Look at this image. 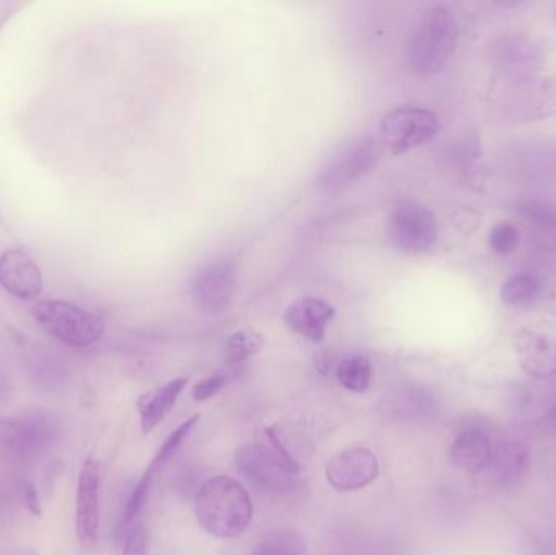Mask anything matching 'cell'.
<instances>
[{"instance_id": "cell-1", "label": "cell", "mask_w": 556, "mask_h": 555, "mask_svg": "<svg viewBox=\"0 0 556 555\" xmlns=\"http://www.w3.org/2000/svg\"><path fill=\"white\" fill-rule=\"evenodd\" d=\"M254 507L243 484L228 476L208 479L195 499L199 525L212 537L233 540L253 521Z\"/></svg>"}, {"instance_id": "cell-2", "label": "cell", "mask_w": 556, "mask_h": 555, "mask_svg": "<svg viewBox=\"0 0 556 555\" xmlns=\"http://www.w3.org/2000/svg\"><path fill=\"white\" fill-rule=\"evenodd\" d=\"M61 436V420L46 411L0 419V463L25 468L41 459Z\"/></svg>"}, {"instance_id": "cell-3", "label": "cell", "mask_w": 556, "mask_h": 555, "mask_svg": "<svg viewBox=\"0 0 556 555\" xmlns=\"http://www.w3.org/2000/svg\"><path fill=\"white\" fill-rule=\"evenodd\" d=\"M457 39L459 25L453 10L441 3L431 7L420 16L408 39V64L417 74H438L453 58Z\"/></svg>"}, {"instance_id": "cell-4", "label": "cell", "mask_w": 556, "mask_h": 555, "mask_svg": "<svg viewBox=\"0 0 556 555\" xmlns=\"http://www.w3.org/2000/svg\"><path fill=\"white\" fill-rule=\"evenodd\" d=\"M237 468L253 484L269 491H287L296 484L300 463L277 430H267V443H248L237 452Z\"/></svg>"}, {"instance_id": "cell-5", "label": "cell", "mask_w": 556, "mask_h": 555, "mask_svg": "<svg viewBox=\"0 0 556 555\" xmlns=\"http://www.w3.org/2000/svg\"><path fill=\"white\" fill-rule=\"evenodd\" d=\"M379 149L375 137L356 136L339 147L320 166L316 182L320 191L339 194L371 173L378 165Z\"/></svg>"}, {"instance_id": "cell-6", "label": "cell", "mask_w": 556, "mask_h": 555, "mask_svg": "<svg viewBox=\"0 0 556 555\" xmlns=\"http://www.w3.org/2000/svg\"><path fill=\"white\" fill-rule=\"evenodd\" d=\"M33 315L48 335L71 348H90L100 341L104 332L100 316L61 300L38 303L33 308Z\"/></svg>"}, {"instance_id": "cell-7", "label": "cell", "mask_w": 556, "mask_h": 555, "mask_svg": "<svg viewBox=\"0 0 556 555\" xmlns=\"http://www.w3.org/2000/svg\"><path fill=\"white\" fill-rule=\"evenodd\" d=\"M440 227L437 215L418 201H401L389 218V237L402 253L421 254L437 244Z\"/></svg>"}, {"instance_id": "cell-8", "label": "cell", "mask_w": 556, "mask_h": 555, "mask_svg": "<svg viewBox=\"0 0 556 555\" xmlns=\"http://www.w3.org/2000/svg\"><path fill=\"white\" fill-rule=\"evenodd\" d=\"M440 130L441 123L433 111L401 106L386 114L381 123V139L389 152L401 155L431 142Z\"/></svg>"}, {"instance_id": "cell-9", "label": "cell", "mask_w": 556, "mask_h": 555, "mask_svg": "<svg viewBox=\"0 0 556 555\" xmlns=\"http://www.w3.org/2000/svg\"><path fill=\"white\" fill-rule=\"evenodd\" d=\"M238 289V267L233 261H208L192 277L191 297L195 306L208 315L230 308Z\"/></svg>"}, {"instance_id": "cell-10", "label": "cell", "mask_w": 556, "mask_h": 555, "mask_svg": "<svg viewBox=\"0 0 556 555\" xmlns=\"http://www.w3.org/2000/svg\"><path fill=\"white\" fill-rule=\"evenodd\" d=\"M556 114V75L535 77L516 85L506 101V119L513 124L535 123Z\"/></svg>"}, {"instance_id": "cell-11", "label": "cell", "mask_w": 556, "mask_h": 555, "mask_svg": "<svg viewBox=\"0 0 556 555\" xmlns=\"http://www.w3.org/2000/svg\"><path fill=\"white\" fill-rule=\"evenodd\" d=\"M100 462L87 458L78 475L75 507V530L80 543L87 547H93L100 534Z\"/></svg>"}, {"instance_id": "cell-12", "label": "cell", "mask_w": 556, "mask_h": 555, "mask_svg": "<svg viewBox=\"0 0 556 555\" xmlns=\"http://www.w3.org/2000/svg\"><path fill=\"white\" fill-rule=\"evenodd\" d=\"M379 462L369 449L356 446L329 459L326 479L336 491L355 492L368 488L378 479Z\"/></svg>"}, {"instance_id": "cell-13", "label": "cell", "mask_w": 556, "mask_h": 555, "mask_svg": "<svg viewBox=\"0 0 556 555\" xmlns=\"http://www.w3.org/2000/svg\"><path fill=\"white\" fill-rule=\"evenodd\" d=\"M201 416L189 417L188 420L181 424L175 432L169 433L168 439L165 440L162 446L159 449L155 458L150 463L149 468L143 472L140 481L137 482L134 488L132 494H130L129 501H127L126 512H124V527L126 530L134 527V521L139 517L142 512L143 505H146L147 499H149L150 488H152L153 479L159 475L160 469L166 466V463L176 455L181 443L191 436L192 430L198 426Z\"/></svg>"}, {"instance_id": "cell-14", "label": "cell", "mask_w": 556, "mask_h": 555, "mask_svg": "<svg viewBox=\"0 0 556 555\" xmlns=\"http://www.w3.org/2000/svg\"><path fill=\"white\" fill-rule=\"evenodd\" d=\"M493 58L500 72L515 85L534 80L541 68V49L525 36H506L496 45Z\"/></svg>"}, {"instance_id": "cell-15", "label": "cell", "mask_w": 556, "mask_h": 555, "mask_svg": "<svg viewBox=\"0 0 556 555\" xmlns=\"http://www.w3.org/2000/svg\"><path fill=\"white\" fill-rule=\"evenodd\" d=\"M519 365L535 380L556 377V339L534 329H519L515 335Z\"/></svg>"}, {"instance_id": "cell-16", "label": "cell", "mask_w": 556, "mask_h": 555, "mask_svg": "<svg viewBox=\"0 0 556 555\" xmlns=\"http://www.w3.org/2000/svg\"><path fill=\"white\" fill-rule=\"evenodd\" d=\"M0 286L16 299H38L42 290L41 269L25 251H5L0 256Z\"/></svg>"}, {"instance_id": "cell-17", "label": "cell", "mask_w": 556, "mask_h": 555, "mask_svg": "<svg viewBox=\"0 0 556 555\" xmlns=\"http://www.w3.org/2000/svg\"><path fill=\"white\" fill-rule=\"evenodd\" d=\"M336 318V308L326 300L317 297H304L288 306L285 312V325L290 331L296 332L301 338L319 344L324 341L332 319Z\"/></svg>"}, {"instance_id": "cell-18", "label": "cell", "mask_w": 556, "mask_h": 555, "mask_svg": "<svg viewBox=\"0 0 556 555\" xmlns=\"http://www.w3.org/2000/svg\"><path fill=\"white\" fill-rule=\"evenodd\" d=\"M450 459L467 475L485 471L493 463V445L489 433L477 424L464 426L451 443Z\"/></svg>"}, {"instance_id": "cell-19", "label": "cell", "mask_w": 556, "mask_h": 555, "mask_svg": "<svg viewBox=\"0 0 556 555\" xmlns=\"http://www.w3.org/2000/svg\"><path fill=\"white\" fill-rule=\"evenodd\" d=\"M188 383L189 378H175L140 401V427L146 436L156 429V426L172 413L173 406Z\"/></svg>"}, {"instance_id": "cell-20", "label": "cell", "mask_w": 556, "mask_h": 555, "mask_svg": "<svg viewBox=\"0 0 556 555\" xmlns=\"http://www.w3.org/2000/svg\"><path fill=\"white\" fill-rule=\"evenodd\" d=\"M251 555H307V544L300 531L281 528L263 538Z\"/></svg>"}, {"instance_id": "cell-21", "label": "cell", "mask_w": 556, "mask_h": 555, "mask_svg": "<svg viewBox=\"0 0 556 555\" xmlns=\"http://www.w3.org/2000/svg\"><path fill=\"white\" fill-rule=\"evenodd\" d=\"M542 286L539 277L522 273L509 277L502 287V300L508 306H531L541 299Z\"/></svg>"}, {"instance_id": "cell-22", "label": "cell", "mask_w": 556, "mask_h": 555, "mask_svg": "<svg viewBox=\"0 0 556 555\" xmlns=\"http://www.w3.org/2000/svg\"><path fill=\"white\" fill-rule=\"evenodd\" d=\"M337 380L352 393H366L371 384V362L365 355H350L337 367Z\"/></svg>"}, {"instance_id": "cell-23", "label": "cell", "mask_w": 556, "mask_h": 555, "mask_svg": "<svg viewBox=\"0 0 556 555\" xmlns=\"http://www.w3.org/2000/svg\"><path fill=\"white\" fill-rule=\"evenodd\" d=\"M264 338L260 332L238 331L225 342V362L228 367H240L248 358L263 349Z\"/></svg>"}, {"instance_id": "cell-24", "label": "cell", "mask_w": 556, "mask_h": 555, "mask_svg": "<svg viewBox=\"0 0 556 555\" xmlns=\"http://www.w3.org/2000/svg\"><path fill=\"white\" fill-rule=\"evenodd\" d=\"M516 212L526 218L542 237L556 244V209L544 202L526 201L518 205Z\"/></svg>"}, {"instance_id": "cell-25", "label": "cell", "mask_w": 556, "mask_h": 555, "mask_svg": "<svg viewBox=\"0 0 556 555\" xmlns=\"http://www.w3.org/2000/svg\"><path fill=\"white\" fill-rule=\"evenodd\" d=\"M500 476L503 481L518 479L528 466V452L519 443H508L498 456Z\"/></svg>"}, {"instance_id": "cell-26", "label": "cell", "mask_w": 556, "mask_h": 555, "mask_svg": "<svg viewBox=\"0 0 556 555\" xmlns=\"http://www.w3.org/2000/svg\"><path fill=\"white\" fill-rule=\"evenodd\" d=\"M490 248L498 254H509L516 250L519 243V231L515 225L503 224L492 228L489 237Z\"/></svg>"}, {"instance_id": "cell-27", "label": "cell", "mask_w": 556, "mask_h": 555, "mask_svg": "<svg viewBox=\"0 0 556 555\" xmlns=\"http://www.w3.org/2000/svg\"><path fill=\"white\" fill-rule=\"evenodd\" d=\"M228 383V374L220 371V374L212 375V377L205 378V380L199 381L192 390V396L198 403H204V401L211 400L215 394L220 393L222 388Z\"/></svg>"}, {"instance_id": "cell-28", "label": "cell", "mask_w": 556, "mask_h": 555, "mask_svg": "<svg viewBox=\"0 0 556 555\" xmlns=\"http://www.w3.org/2000/svg\"><path fill=\"white\" fill-rule=\"evenodd\" d=\"M124 555H147L146 530L140 525H134L127 530Z\"/></svg>"}, {"instance_id": "cell-29", "label": "cell", "mask_w": 556, "mask_h": 555, "mask_svg": "<svg viewBox=\"0 0 556 555\" xmlns=\"http://www.w3.org/2000/svg\"><path fill=\"white\" fill-rule=\"evenodd\" d=\"M538 303H541L545 312L556 315V282L542 289L541 299Z\"/></svg>"}, {"instance_id": "cell-30", "label": "cell", "mask_w": 556, "mask_h": 555, "mask_svg": "<svg viewBox=\"0 0 556 555\" xmlns=\"http://www.w3.org/2000/svg\"><path fill=\"white\" fill-rule=\"evenodd\" d=\"M25 501H26V504H28V508H29V510H31V514L38 515L39 514L38 494H36L35 488H33V485H26Z\"/></svg>"}, {"instance_id": "cell-31", "label": "cell", "mask_w": 556, "mask_h": 555, "mask_svg": "<svg viewBox=\"0 0 556 555\" xmlns=\"http://www.w3.org/2000/svg\"><path fill=\"white\" fill-rule=\"evenodd\" d=\"M551 419H552V422H554V426L556 427V404H555L554 409H552Z\"/></svg>"}, {"instance_id": "cell-32", "label": "cell", "mask_w": 556, "mask_h": 555, "mask_svg": "<svg viewBox=\"0 0 556 555\" xmlns=\"http://www.w3.org/2000/svg\"><path fill=\"white\" fill-rule=\"evenodd\" d=\"M555 20H556V3H555Z\"/></svg>"}]
</instances>
